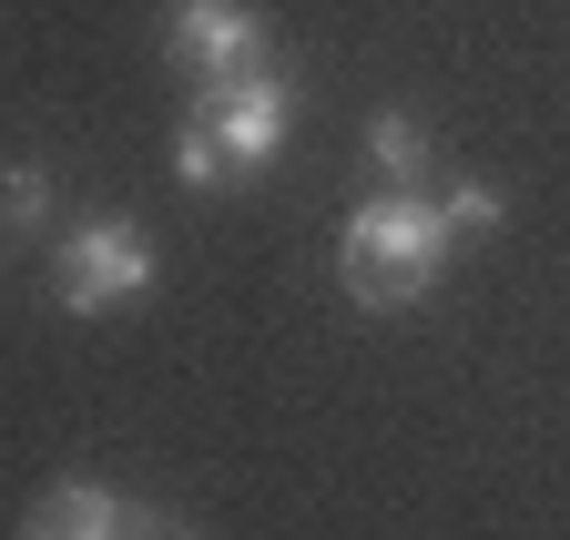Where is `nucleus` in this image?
Masks as SVG:
<instances>
[{"mask_svg":"<svg viewBox=\"0 0 570 540\" xmlns=\"http://www.w3.org/2000/svg\"><path fill=\"white\" fill-rule=\"evenodd\" d=\"M336 276H346L356 306H377V316L417 306L428 286L449 276V215L417 205V194H377V205H356L346 235H336Z\"/></svg>","mask_w":570,"mask_h":540,"instance_id":"f257e3e1","label":"nucleus"},{"mask_svg":"<svg viewBox=\"0 0 570 540\" xmlns=\"http://www.w3.org/2000/svg\"><path fill=\"white\" fill-rule=\"evenodd\" d=\"M285 122H296V92H285L275 72H265V82H225V92H194L184 144H174V174H184L194 194L235 184V174H265L275 144H285Z\"/></svg>","mask_w":570,"mask_h":540,"instance_id":"f03ea898","label":"nucleus"},{"mask_svg":"<svg viewBox=\"0 0 570 540\" xmlns=\"http://www.w3.org/2000/svg\"><path fill=\"white\" fill-rule=\"evenodd\" d=\"M122 530L132 520H122V500L102 480H51L31 500V520H21V540H122Z\"/></svg>","mask_w":570,"mask_h":540,"instance_id":"39448f33","label":"nucleus"},{"mask_svg":"<svg viewBox=\"0 0 570 540\" xmlns=\"http://www.w3.org/2000/svg\"><path fill=\"white\" fill-rule=\"evenodd\" d=\"M367 154H377V174L407 194V184H417V164H428V132H417L407 112H377V122H367Z\"/></svg>","mask_w":570,"mask_h":540,"instance_id":"423d86ee","label":"nucleus"},{"mask_svg":"<svg viewBox=\"0 0 570 540\" xmlns=\"http://www.w3.org/2000/svg\"><path fill=\"white\" fill-rule=\"evenodd\" d=\"M41 205H51V184H41L31 164H21L11 184H0V225H41Z\"/></svg>","mask_w":570,"mask_h":540,"instance_id":"6e6552de","label":"nucleus"},{"mask_svg":"<svg viewBox=\"0 0 570 540\" xmlns=\"http://www.w3.org/2000/svg\"><path fill=\"white\" fill-rule=\"evenodd\" d=\"M439 215H449V235H479V225H499V194H489V184H449Z\"/></svg>","mask_w":570,"mask_h":540,"instance_id":"0eeeda50","label":"nucleus"},{"mask_svg":"<svg viewBox=\"0 0 570 540\" xmlns=\"http://www.w3.org/2000/svg\"><path fill=\"white\" fill-rule=\"evenodd\" d=\"M154 286V245H142L132 215H102V225H71L61 255H51V296L71 316H102V306H132Z\"/></svg>","mask_w":570,"mask_h":540,"instance_id":"7ed1b4c3","label":"nucleus"},{"mask_svg":"<svg viewBox=\"0 0 570 540\" xmlns=\"http://www.w3.org/2000/svg\"><path fill=\"white\" fill-rule=\"evenodd\" d=\"M122 540H164V520H132V530H122Z\"/></svg>","mask_w":570,"mask_h":540,"instance_id":"1a4fd4ad","label":"nucleus"},{"mask_svg":"<svg viewBox=\"0 0 570 540\" xmlns=\"http://www.w3.org/2000/svg\"><path fill=\"white\" fill-rule=\"evenodd\" d=\"M174 61H184L194 92L265 82V21L245 0H174Z\"/></svg>","mask_w":570,"mask_h":540,"instance_id":"20e7f679","label":"nucleus"}]
</instances>
